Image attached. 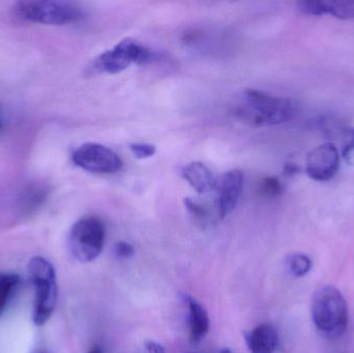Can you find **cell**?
I'll list each match as a JSON object with an SVG mask.
<instances>
[{"instance_id": "obj_26", "label": "cell", "mask_w": 354, "mask_h": 353, "mask_svg": "<svg viewBox=\"0 0 354 353\" xmlns=\"http://www.w3.org/2000/svg\"><path fill=\"white\" fill-rule=\"evenodd\" d=\"M0 128H1V122H0Z\"/></svg>"}, {"instance_id": "obj_18", "label": "cell", "mask_w": 354, "mask_h": 353, "mask_svg": "<svg viewBox=\"0 0 354 353\" xmlns=\"http://www.w3.org/2000/svg\"><path fill=\"white\" fill-rule=\"evenodd\" d=\"M114 254L118 259H130L134 256L135 249L127 242H118L114 247Z\"/></svg>"}, {"instance_id": "obj_5", "label": "cell", "mask_w": 354, "mask_h": 353, "mask_svg": "<svg viewBox=\"0 0 354 353\" xmlns=\"http://www.w3.org/2000/svg\"><path fill=\"white\" fill-rule=\"evenodd\" d=\"M106 240V228L102 220L83 218L74 224L68 234L71 254L81 263L95 261L101 255Z\"/></svg>"}, {"instance_id": "obj_3", "label": "cell", "mask_w": 354, "mask_h": 353, "mask_svg": "<svg viewBox=\"0 0 354 353\" xmlns=\"http://www.w3.org/2000/svg\"><path fill=\"white\" fill-rule=\"evenodd\" d=\"M28 276L35 288L32 321L43 327L51 318L57 304V281L53 265L41 256H35L28 263Z\"/></svg>"}, {"instance_id": "obj_20", "label": "cell", "mask_w": 354, "mask_h": 353, "mask_svg": "<svg viewBox=\"0 0 354 353\" xmlns=\"http://www.w3.org/2000/svg\"><path fill=\"white\" fill-rule=\"evenodd\" d=\"M185 205L187 211H189L196 219L205 220V218L207 217V211H206V209H204L202 205H200L199 203L192 200V199L185 198Z\"/></svg>"}, {"instance_id": "obj_2", "label": "cell", "mask_w": 354, "mask_h": 353, "mask_svg": "<svg viewBox=\"0 0 354 353\" xmlns=\"http://www.w3.org/2000/svg\"><path fill=\"white\" fill-rule=\"evenodd\" d=\"M311 314L316 329L330 339L340 337L348 325V306L334 286H324L314 292Z\"/></svg>"}, {"instance_id": "obj_4", "label": "cell", "mask_w": 354, "mask_h": 353, "mask_svg": "<svg viewBox=\"0 0 354 353\" xmlns=\"http://www.w3.org/2000/svg\"><path fill=\"white\" fill-rule=\"evenodd\" d=\"M15 14L23 20L48 25H64L83 18L82 8L64 0H27L16 3Z\"/></svg>"}, {"instance_id": "obj_11", "label": "cell", "mask_w": 354, "mask_h": 353, "mask_svg": "<svg viewBox=\"0 0 354 353\" xmlns=\"http://www.w3.org/2000/svg\"><path fill=\"white\" fill-rule=\"evenodd\" d=\"M189 309V342L198 344L205 339L209 333V317L205 308L191 296H185Z\"/></svg>"}, {"instance_id": "obj_14", "label": "cell", "mask_w": 354, "mask_h": 353, "mask_svg": "<svg viewBox=\"0 0 354 353\" xmlns=\"http://www.w3.org/2000/svg\"><path fill=\"white\" fill-rule=\"evenodd\" d=\"M19 284H20V277L17 274L0 273V317L3 314Z\"/></svg>"}, {"instance_id": "obj_22", "label": "cell", "mask_w": 354, "mask_h": 353, "mask_svg": "<svg viewBox=\"0 0 354 353\" xmlns=\"http://www.w3.org/2000/svg\"><path fill=\"white\" fill-rule=\"evenodd\" d=\"M297 171H299V168H297V165L288 164V165L285 166V173L288 174V175H293V174L297 173Z\"/></svg>"}, {"instance_id": "obj_15", "label": "cell", "mask_w": 354, "mask_h": 353, "mask_svg": "<svg viewBox=\"0 0 354 353\" xmlns=\"http://www.w3.org/2000/svg\"><path fill=\"white\" fill-rule=\"evenodd\" d=\"M286 265L289 273L293 277L301 278L309 273L312 263L307 255L295 253V254L289 255Z\"/></svg>"}, {"instance_id": "obj_6", "label": "cell", "mask_w": 354, "mask_h": 353, "mask_svg": "<svg viewBox=\"0 0 354 353\" xmlns=\"http://www.w3.org/2000/svg\"><path fill=\"white\" fill-rule=\"evenodd\" d=\"M156 53L137 43L135 39H124L115 47L104 52L95 61V68L99 72L118 74L131 64H147L155 59Z\"/></svg>"}, {"instance_id": "obj_17", "label": "cell", "mask_w": 354, "mask_h": 353, "mask_svg": "<svg viewBox=\"0 0 354 353\" xmlns=\"http://www.w3.org/2000/svg\"><path fill=\"white\" fill-rule=\"evenodd\" d=\"M131 151L137 159H149L156 155L155 145L147 144V143H133L130 145Z\"/></svg>"}, {"instance_id": "obj_8", "label": "cell", "mask_w": 354, "mask_h": 353, "mask_svg": "<svg viewBox=\"0 0 354 353\" xmlns=\"http://www.w3.org/2000/svg\"><path fill=\"white\" fill-rule=\"evenodd\" d=\"M340 155L333 143H324L312 149L307 157L306 171L316 182L332 180L339 170Z\"/></svg>"}, {"instance_id": "obj_9", "label": "cell", "mask_w": 354, "mask_h": 353, "mask_svg": "<svg viewBox=\"0 0 354 353\" xmlns=\"http://www.w3.org/2000/svg\"><path fill=\"white\" fill-rule=\"evenodd\" d=\"M243 173L239 169L230 170L223 175L218 186V211L224 219L239 204L243 190Z\"/></svg>"}, {"instance_id": "obj_1", "label": "cell", "mask_w": 354, "mask_h": 353, "mask_svg": "<svg viewBox=\"0 0 354 353\" xmlns=\"http://www.w3.org/2000/svg\"><path fill=\"white\" fill-rule=\"evenodd\" d=\"M297 110V104L291 99L247 89L243 91L241 103L235 108V116L248 126H277L290 122Z\"/></svg>"}, {"instance_id": "obj_13", "label": "cell", "mask_w": 354, "mask_h": 353, "mask_svg": "<svg viewBox=\"0 0 354 353\" xmlns=\"http://www.w3.org/2000/svg\"><path fill=\"white\" fill-rule=\"evenodd\" d=\"M183 178L200 194L212 192L216 188V178L207 166L200 162L187 164L181 171Z\"/></svg>"}, {"instance_id": "obj_10", "label": "cell", "mask_w": 354, "mask_h": 353, "mask_svg": "<svg viewBox=\"0 0 354 353\" xmlns=\"http://www.w3.org/2000/svg\"><path fill=\"white\" fill-rule=\"evenodd\" d=\"M297 8L309 16L332 15L343 20L354 19V0H303L297 2Z\"/></svg>"}, {"instance_id": "obj_23", "label": "cell", "mask_w": 354, "mask_h": 353, "mask_svg": "<svg viewBox=\"0 0 354 353\" xmlns=\"http://www.w3.org/2000/svg\"><path fill=\"white\" fill-rule=\"evenodd\" d=\"M87 353H104L103 350H102L101 346L95 345L88 350Z\"/></svg>"}, {"instance_id": "obj_16", "label": "cell", "mask_w": 354, "mask_h": 353, "mask_svg": "<svg viewBox=\"0 0 354 353\" xmlns=\"http://www.w3.org/2000/svg\"><path fill=\"white\" fill-rule=\"evenodd\" d=\"M343 133V160L349 165L354 166V128H344Z\"/></svg>"}, {"instance_id": "obj_7", "label": "cell", "mask_w": 354, "mask_h": 353, "mask_svg": "<svg viewBox=\"0 0 354 353\" xmlns=\"http://www.w3.org/2000/svg\"><path fill=\"white\" fill-rule=\"evenodd\" d=\"M75 165L93 173H115L122 167L118 153L97 143H85L73 153Z\"/></svg>"}, {"instance_id": "obj_19", "label": "cell", "mask_w": 354, "mask_h": 353, "mask_svg": "<svg viewBox=\"0 0 354 353\" xmlns=\"http://www.w3.org/2000/svg\"><path fill=\"white\" fill-rule=\"evenodd\" d=\"M262 191L270 196H276L282 192V186L278 178H268L262 184Z\"/></svg>"}, {"instance_id": "obj_24", "label": "cell", "mask_w": 354, "mask_h": 353, "mask_svg": "<svg viewBox=\"0 0 354 353\" xmlns=\"http://www.w3.org/2000/svg\"><path fill=\"white\" fill-rule=\"evenodd\" d=\"M220 353H233L231 352L230 350H228V348H224V350H221Z\"/></svg>"}, {"instance_id": "obj_12", "label": "cell", "mask_w": 354, "mask_h": 353, "mask_svg": "<svg viewBox=\"0 0 354 353\" xmlns=\"http://www.w3.org/2000/svg\"><path fill=\"white\" fill-rule=\"evenodd\" d=\"M251 353H274L279 343L277 330L270 325H258L245 336Z\"/></svg>"}, {"instance_id": "obj_21", "label": "cell", "mask_w": 354, "mask_h": 353, "mask_svg": "<svg viewBox=\"0 0 354 353\" xmlns=\"http://www.w3.org/2000/svg\"><path fill=\"white\" fill-rule=\"evenodd\" d=\"M143 353H166V350L161 344L151 341L145 344Z\"/></svg>"}, {"instance_id": "obj_25", "label": "cell", "mask_w": 354, "mask_h": 353, "mask_svg": "<svg viewBox=\"0 0 354 353\" xmlns=\"http://www.w3.org/2000/svg\"><path fill=\"white\" fill-rule=\"evenodd\" d=\"M35 353H47V352H35Z\"/></svg>"}]
</instances>
